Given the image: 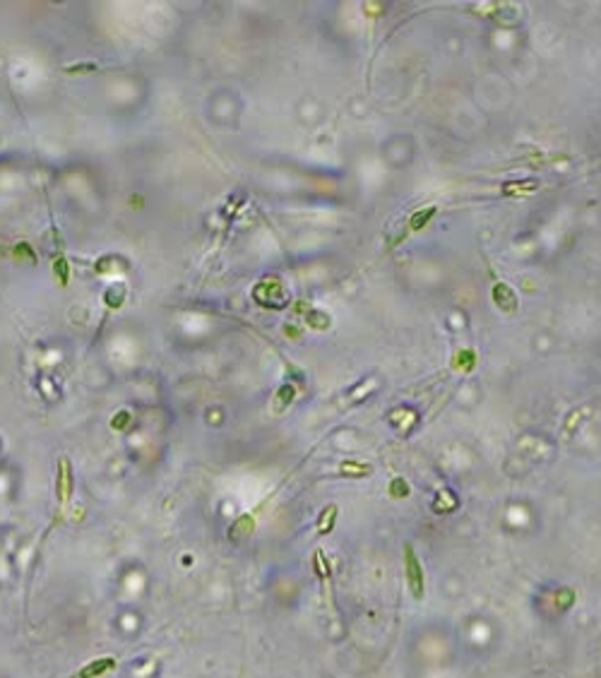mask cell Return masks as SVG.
Returning <instances> with one entry per match:
<instances>
[{"mask_svg": "<svg viewBox=\"0 0 601 678\" xmlns=\"http://www.w3.org/2000/svg\"><path fill=\"white\" fill-rule=\"evenodd\" d=\"M407 580H409L412 594L416 596V599H421L423 596V573H421V568H418V560L412 549H407Z\"/></svg>", "mask_w": 601, "mask_h": 678, "instance_id": "6da1fadb", "label": "cell"}]
</instances>
